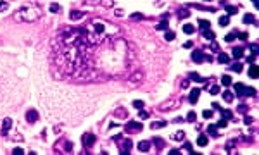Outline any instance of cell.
I'll use <instances>...</instances> for the list:
<instances>
[{
	"label": "cell",
	"instance_id": "6da1fadb",
	"mask_svg": "<svg viewBox=\"0 0 259 155\" xmlns=\"http://www.w3.org/2000/svg\"><path fill=\"white\" fill-rule=\"evenodd\" d=\"M93 48L95 47L86 41L83 29H62L52 43L54 62L61 76L74 79H88L95 76V67L90 57L93 55Z\"/></svg>",
	"mask_w": 259,
	"mask_h": 155
},
{
	"label": "cell",
	"instance_id": "7a4b0ae2",
	"mask_svg": "<svg viewBox=\"0 0 259 155\" xmlns=\"http://www.w3.org/2000/svg\"><path fill=\"white\" fill-rule=\"evenodd\" d=\"M83 33H85L86 41L90 45L97 47V45H102L112 38H118L119 29H118V26H114L104 19H93L83 28Z\"/></svg>",
	"mask_w": 259,
	"mask_h": 155
},
{
	"label": "cell",
	"instance_id": "3957f363",
	"mask_svg": "<svg viewBox=\"0 0 259 155\" xmlns=\"http://www.w3.org/2000/svg\"><path fill=\"white\" fill-rule=\"evenodd\" d=\"M41 9L36 5V3H26L22 5L17 12H16V21L19 22H33V21H38L41 17Z\"/></svg>",
	"mask_w": 259,
	"mask_h": 155
},
{
	"label": "cell",
	"instance_id": "277c9868",
	"mask_svg": "<svg viewBox=\"0 0 259 155\" xmlns=\"http://www.w3.org/2000/svg\"><path fill=\"white\" fill-rule=\"evenodd\" d=\"M81 143H83V147H85V148H92V147H93V143H95V136H93L92 133H86V135H83Z\"/></svg>",
	"mask_w": 259,
	"mask_h": 155
},
{
	"label": "cell",
	"instance_id": "5b68a950",
	"mask_svg": "<svg viewBox=\"0 0 259 155\" xmlns=\"http://www.w3.org/2000/svg\"><path fill=\"white\" fill-rule=\"evenodd\" d=\"M192 60H194V62H197V64L204 62V60H206L204 52H202V50H194V53H192Z\"/></svg>",
	"mask_w": 259,
	"mask_h": 155
},
{
	"label": "cell",
	"instance_id": "8992f818",
	"mask_svg": "<svg viewBox=\"0 0 259 155\" xmlns=\"http://www.w3.org/2000/svg\"><path fill=\"white\" fill-rule=\"evenodd\" d=\"M126 131H131V133H137V131H142V124L137 123V121H130L126 124Z\"/></svg>",
	"mask_w": 259,
	"mask_h": 155
},
{
	"label": "cell",
	"instance_id": "52a82bcc",
	"mask_svg": "<svg viewBox=\"0 0 259 155\" xmlns=\"http://www.w3.org/2000/svg\"><path fill=\"white\" fill-rule=\"evenodd\" d=\"M10 128H12V119L5 117V119H3V124H2V136H7V133H9Z\"/></svg>",
	"mask_w": 259,
	"mask_h": 155
},
{
	"label": "cell",
	"instance_id": "ba28073f",
	"mask_svg": "<svg viewBox=\"0 0 259 155\" xmlns=\"http://www.w3.org/2000/svg\"><path fill=\"white\" fill-rule=\"evenodd\" d=\"M38 117H40V116H38V112H36V110H28V112H26V121H28V123H31V124H33V123H36V121H38Z\"/></svg>",
	"mask_w": 259,
	"mask_h": 155
},
{
	"label": "cell",
	"instance_id": "9c48e42d",
	"mask_svg": "<svg viewBox=\"0 0 259 155\" xmlns=\"http://www.w3.org/2000/svg\"><path fill=\"white\" fill-rule=\"evenodd\" d=\"M235 93H237L239 98H245V86L242 83H237L235 85Z\"/></svg>",
	"mask_w": 259,
	"mask_h": 155
},
{
	"label": "cell",
	"instance_id": "30bf717a",
	"mask_svg": "<svg viewBox=\"0 0 259 155\" xmlns=\"http://www.w3.org/2000/svg\"><path fill=\"white\" fill-rule=\"evenodd\" d=\"M119 148H121V152H119V154L128 155V154H130V148H131V141H130V140H124V141L121 143V147H119Z\"/></svg>",
	"mask_w": 259,
	"mask_h": 155
},
{
	"label": "cell",
	"instance_id": "8fae6325",
	"mask_svg": "<svg viewBox=\"0 0 259 155\" xmlns=\"http://www.w3.org/2000/svg\"><path fill=\"white\" fill-rule=\"evenodd\" d=\"M199 95H201V90H199V88H194V90L190 91V97H188V100H190L192 104H197V100H199Z\"/></svg>",
	"mask_w": 259,
	"mask_h": 155
},
{
	"label": "cell",
	"instance_id": "7c38bea8",
	"mask_svg": "<svg viewBox=\"0 0 259 155\" xmlns=\"http://www.w3.org/2000/svg\"><path fill=\"white\" fill-rule=\"evenodd\" d=\"M81 17H83V12H81V10H73V12L69 14V19H71V21H80Z\"/></svg>",
	"mask_w": 259,
	"mask_h": 155
},
{
	"label": "cell",
	"instance_id": "4fadbf2b",
	"mask_svg": "<svg viewBox=\"0 0 259 155\" xmlns=\"http://www.w3.org/2000/svg\"><path fill=\"white\" fill-rule=\"evenodd\" d=\"M218 62H220V64H228V62H230V57H228L226 53L220 52V53H218Z\"/></svg>",
	"mask_w": 259,
	"mask_h": 155
},
{
	"label": "cell",
	"instance_id": "5bb4252c",
	"mask_svg": "<svg viewBox=\"0 0 259 155\" xmlns=\"http://www.w3.org/2000/svg\"><path fill=\"white\" fill-rule=\"evenodd\" d=\"M232 55H233L235 59H242V55H244V48L235 47V48H233V52H232Z\"/></svg>",
	"mask_w": 259,
	"mask_h": 155
},
{
	"label": "cell",
	"instance_id": "9a60e30c",
	"mask_svg": "<svg viewBox=\"0 0 259 155\" xmlns=\"http://www.w3.org/2000/svg\"><path fill=\"white\" fill-rule=\"evenodd\" d=\"M221 117L228 121V119H232V117H233V112H232L230 109H221Z\"/></svg>",
	"mask_w": 259,
	"mask_h": 155
},
{
	"label": "cell",
	"instance_id": "2e32d148",
	"mask_svg": "<svg viewBox=\"0 0 259 155\" xmlns=\"http://www.w3.org/2000/svg\"><path fill=\"white\" fill-rule=\"evenodd\" d=\"M249 76H251V78H254V79L258 78V76H259L258 66H251V67H249Z\"/></svg>",
	"mask_w": 259,
	"mask_h": 155
},
{
	"label": "cell",
	"instance_id": "e0dca14e",
	"mask_svg": "<svg viewBox=\"0 0 259 155\" xmlns=\"http://www.w3.org/2000/svg\"><path fill=\"white\" fill-rule=\"evenodd\" d=\"M225 7H226V16H233V14L239 12L237 5H225Z\"/></svg>",
	"mask_w": 259,
	"mask_h": 155
},
{
	"label": "cell",
	"instance_id": "ac0fdd59",
	"mask_svg": "<svg viewBox=\"0 0 259 155\" xmlns=\"http://www.w3.org/2000/svg\"><path fill=\"white\" fill-rule=\"evenodd\" d=\"M149 148H150V143H149V141H140V143H138V150H140V152H149Z\"/></svg>",
	"mask_w": 259,
	"mask_h": 155
},
{
	"label": "cell",
	"instance_id": "d6986e66",
	"mask_svg": "<svg viewBox=\"0 0 259 155\" xmlns=\"http://www.w3.org/2000/svg\"><path fill=\"white\" fill-rule=\"evenodd\" d=\"M197 145H199V147H206V145H207V136H206V135H201V136L197 138Z\"/></svg>",
	"mask_w": 259,
	"mask_h": 155
},
{
	"label": "cell",
	"instance_id": "ffe728a7",
	"mask_svg": "<svg viewBox=\"0 0 259 155\" xmlns=\"http://www.w3.org/2000/svg\"><path fill=\"white\" fill-rule=\"evenodd\" d=\"M152 143L157 147V150H161V148L164 147V140H162V138H159V136H157V138H154V140H152Z\"/></svg>",
	"mask_w": 259,
	"mask_h": 155
},
{
	"label": "cell",
	"instance_id": "44dd1931",
	"mask_svg": "<svg viewBox=\"0 0 259 155\" xmlns=\"http://www.w3.org/2000/svg\"><path fill=\"white\" fill-rule=\"evenodd\" d=\"M199 26H201V29H209V28H211V22L206 21V19H199Z\"/></svg>",
	"mask_w": 259,
	"mask_h": 155
},
{
	"label": "cell",
	"instance_id": "7402d4cb",
	"mask_svg": "<svg viewBox=\"0 0 259 155\" xmlns=\"http://www.w3.org/2000/svg\"><path fill=\"white\" fill-rule=\"evenodd\" d=\"M202 36L207 38V40H214V33L211 29H202Z\"/></svg>",
	"mask_w": 259,
	"mask_h": 155
},
{
	"label": "cell",
	"instance_id": "603a6c76",
	"mask_svg": "<svg viewBox=\"0 0 259 155\" xmlns=\"http://www.w3.org/2000/svg\"><path fill=\"white\" fill-rule=\"evenodd\" d=\"M164 126H166V123H164V121H156V123H152V124H150V128H152V129H161V128H164Z\"/></svg>",
	"mask_w": 259,
	"mask_h": 155
},
{
	"label": "cell",
	"instance_id": "cb8c5ba5",
	"mask_svg": "<svg viewBox=\"0 0 259 155\" xmlns=\"http://www.w3.org/2000/svg\"><path fill=\"white\" fill-rule=\"evenodd\" d=\"M223 100L228 102V104L233 102V93H232V91H225V93H223Z\"/></svg>",
	"mask_w": 259,
	"mask_h": 155
},
{
	"label": "cell",
	"instance_id": "d4e9b609",
	"mask_svg": "<svg viewBox=\"0 0 259 155\" xmlns=\"http://www.w3.org/2000/svg\"><path fill=\"white\" fill-rule=\"evenodd\" d=\"M183 31H185L187 35H192V33L195 31V28H194V24H185V26H183Z\"/></svg>",
	"mask_w": 259,
	"mask_h": 155
},
{
	"label": "cell",
	"instance_id": "484cf974",
	"mask_svg": "<svg viewBox=\"0 0 259 155\" xmlns=\"http://www.w3.org/2000/svg\"><path fill=\"white\" fill-rule=\"evenodd\" d=\"M228 22H230V17H228V16H221V17H220V26H228Z\"/></svg>",
	"mask_w": 259,
	"mask_h": 155
},
{
	"label": "cell",
	"instance_id": "4316f807",
	"mask_svg": "<svg viewBox=\"0 0 259 155\" xmlns=\"http://www.w3.org/2000/svg\"><path fill=\"white\" fill-rule=\"evenodd\" d=\"M190 79H194V81H199V83H204L206 79H202L197 72H190Z\"/></svg>",
	"mask_w": 259,
	"mask_h": 155
},
{
	"label": "cell",
	"instance_id": "83f0119b",
	"mask_svg": "<svg viewBox=\"0 0 259 155\" xmlns=\"http://www.w3.org/2000/svg\"><path fill=\"white\" fill-rule=\"evenodd\" d=\"M183 138H185V133H183V131H178V133L173 135V140H176V141H182Z\"/></svg>",
	"mask_w": 259,
	"mask_h": 155
},
{
	"label": "cell",
	"instance_id": "f1b7e54d",
	"mask_svg": "<svg viewBox=\"0 0 259 155\" xmlns=\"http://www.w3.org/2000/svg\"><path fill=\"white\" fill-rule=\"evenodd\" d=\"M244 22H245V24L254 22V16H252V14H245V16H244Z\"/></svg>",
	"mask_w": 259,
	"mask_h": 155
},
{
	"label": "cell",
	"instance_id": "f546056e",
	"mask_svg": "<svg viewBox=\"0 0 259 155\" xmlns=\"http://www.w3.org/2000/svg\"><path fill=\"white\" fill-rule=\"evenodd\" d=\"M221 85L230 86V85H232V78H230V76H223V78H221Z\"/></svg>",
	"mask_w": 259,
	"mask_h": 155
},
{
	"label": "cell",
	"instance_id": "4dcf8cb0",
	"mask_svg": "<svg viewBox=\"0 0 259 155\" xmlns=\"http://www.w3.org/2000/svg\"><path fill=\"white\" fill-rule=\"evenodd\" d=\"M164 38H166V41H173V40H175V33H173V31H166Z\"/></svg>",
	"mask_w": 259,
	"mask_h": 155
},
{
	"label": "cell",
	"instance_id": "1f68e13d",
	"mask_svg": "<svg viewBox=\"0 0 259 155\" xmlns=\"http://www.w3.org/2000/svg\"><path fill=\"white\" fill-rule=\"evenodd\" d=\"M195 119H197V114H195V112H188L187 121H188V123H195Z\"/></svg>",
	"mask_w": 259,
	"mask_h": 155
},
{
	"label": "cell",
	"instance_id": "d6a6232c",
	"mask_svg": "<svg viewBox=\"0 0 259 155\" xmlns=\"http://www.w3.org/2000/svg\"><path fill=\"white\" fill-rule=\"evenodd\" d=\"M178 16H180V17H182V19H185V17H188V16H190V12H188V10H187V9H182V10H180V12H178Z\"/></svg>",
	"mask_w": 259,
	"mask_h": 155
},
{
	"label": "cell",
	"instance_id": "836d02e7",
	"mask_svg": "<svg viewBox=\"0 0 259 155\" xmlns=\"http://www.w3.org/2000/svg\"><path fill=\"white\" fill-rule=\"evenodd\" d=\"M156 29H159V31H164V29H168V21H162L161 24H157V28Z\"/></svg>",
	"mask_w": 259,
	"mask_h": 155
},
{
	"label": "cell",
	"instance_id": "e575fe53",
	"mask_svg": "<svg viewBox=\"0 0 259 155\" xmlns=\"http://www.w3.org/2000/svg\"><path fill=\"white\" fill-rule=\"evenodd\" d=\"M256 95V90L254 88H247L245 86V97H254Z\"/></svg>",
	"mask_w": 259,
	"mask_h": 155
},
{
	"label": "cell",
	"instance_id": "d590c367",
	"mask_svg": "<svg viewBox=\"0 0 259 155\" xmlns=\"http://www.w3.org/2000/svg\"><path fill=\"white\" fill-rule=\"evenodd\" d=\"M207 133H209V135H213V136H218V131H216V124H214V126H209V128H207Z\"/></svg>",
	"mask_w": 259,
	"mask_h": 155
},
{
	"label": "cell",
	"instance_id": "8d00e7d4",
	"mask_svg": "<svg viewBox=\"0 0 259 155\" xmlns=\"http://www.w3.org/2000/svg\"><path fill=\"white\" fill-rule=\"evenodd\" d=\"M232 71H235V72H242V64H239V62H237V64H233V66H232Z\"/></svg>",
	"mask_w": 259,
	"mask_h": 155
},
{
	"label": "cell",
	"instance_id": "74e56055",
	"mask_svg": "<svg viewBox=\"0 0 259 155\" xmlns=\"http://www.w3.org/2000/svg\"><path fill=\"white\" fill-rule=\"evenodd\" d=\"M100 5H104V7H112L114 2H112V0H100Z\"/></svg>",
	"mask_w": 259,
	"mask_h": 155
},
{
	"label": "cell",
	"instance_id": "f35d334b",
	"mask_svg": "<svg viewBox=\"0 0 259 155\" xmlns=\"http://www.w3.org/2000/svg\"><path fill=\"white\" fill-rule=\"evenodd\" d=\"M235 36H237V33H230V35H226V36H225V41H233V40H235Z\"/></svg>",
	"mask_w": 259,
	"mask_h": 155
},
{
	"label": "cell",
	"instance_id": "ab89813d",
	"mask_svg": "<svg viewBox=\"0 0 259 155\" xmlns=\"http://www.w3.org/2000/svg\"><path fill=\"white\" fill-rule=\"evenodd\" d=\"M237 110H239L240 114H247V112H249V107H247V105H240Z\"/></svg>",
	"mask_w": 259,
	"mask_h": 155
},
{
	"label": "cell",
	"instance_id": "60d3db41",
	"mask_svg": "<svg viewBox=\"0 0 259 155\" xmlns=\"http://www.w3.org/2000/svg\"><path fill=\"white\" fill-rule=\"evenodd\" d=\"M138 117H140V119H149V112H147V110H140V112H138Z\"/></svg>",
	"mask_w": 259,
	"mask_h": 155
},
{
	"label": "cell",
	"instance_id": "b9f144b4",
	"mask_svg": "<svg viewBox=\"0 0 259 155\" xmlns=\"http://www.w3.org/2000/svg\"><path fill=\"white\" fill-rule=\"evenodd\" d=\"M133 107H135V109H142V107H143V102H142V100H135V102H133Z\"/></svg>",
	"mask_w": 259,
	"mask_h": 155
},
{
	"label": "cell",
	"instance_id": "7bdbcfd3",
	"mask_svg": "<svg viewBox=\"0 0 259 155\" xmlns=\"http://www.w3.org/2000/svg\"><path fill=\"white\" fill-rule=\"evenodd\" d=\"M216 128H226V119H223V117H221V119H220V123L216 124Z\"/></svg>",
	"mask_w": 259,
	"mask_h": 155
},
{
	"label": "cell",
	"instance_id": "ee69618b",
	"mask_svg": "<svg viewBox=\"0 0 259 155\" xmlns=\"http://www.w3.org/2000/svg\"><path fill=\"white\" fill-rule=\"evenodd\" d=\"M48 9H50V12H59V9H61V7H59L57 3H52V5H50Z\"/></svg>",
	"mask_w": 259,
	"mask_h": 155
},
{
	"label": "cell",
	"instance_id": "f6af8a7d",
	"mask_svg": "<svg viewBox=\"0 0 259 155\" xmlns=\"http://www.w3.org/2000/svg\"><path fill=\"white\" fill-rule=\"evenodd\" d=\"M209 48H211V50H214V52H218V48H220V45H218L216 41H211V45H209Z\"/></svg>",
	"mask_w": 259,
	"mask_h": 155
},
{
	"label": "cell",
	"instance_id": "bcb514c9",
	"mask_svg": "<svg viewBox=\"0 0 259 155\" xmlns=\"http://www.w3.org/2000/svg\"><path fill=\"white\" fill-rule=\"evenodd\" d=\"M202 116H204L206 119H211V117H213V110H204V112H202Z\"/></svg>",
	"mask_w": 259,
	"mask_h": 155
},
{
	"label": "cell",
	"instance_id": "7dc6e473",
	"mask_svg": "<svg viewBox=\"0 0 259 155\" xmlns=\"http://www.w3.org/2000/svg\"><path fill=\"white\" fill-rule=\"evenodd\" d=\"M251 50H252V55H258V43H252V45H251Z\"/></svg>",
	"mask_w": 259,
	"mask_h": 155
},
{
	"label": "cell",
	"instance_id": "c3c4849f",
	"mask_svg": "<svg viewBox=\"0 0 259 155\" xmlns=\"http://www.w3.org/2000/svg\"><path fill=\"white\" fill-rule=\"evenodd\" d=\"M211 93H213V95H216V93H220V86H218V85H214V86H211Z\"/></svg>",
	"mask_w": 259,
	"mask_h": 155
},
{
	"label": "cell",
	"instance_id": "681fc988",
	"mask_svg": "<svg viewBox=\"0 0 259 155\" xmlns=\"http://www.w3.org/2000/svg\"><path fill=\"white\" fill-rule=\"evenodd\" d=\"M7 7H9V5H7V2H3V0H2V2H0V12L7 10Z\"/></svg>",
	"mask_w": 259,
	"mask_h": 155
},
{
	"label": "cell",
	"instance_id": "f907efd6",
	"mask_svg": "<svg viewBox=\"0 0 259 155\" xmlns=\"http://www.w3.org/2000/svg\"><path fill=\"white\" fill-rule=\"evenodd\" d=\"M12 154H14V155H22V154H24V150H22V148H14V150H12Z\"/></svg>",
	"mask_w": 259,
	"mask_h": 155
},
{
	"label": "cell",
	"instance_id": "816d5d0a",
	"mask_svg": "<svg viewBox=\"0 0 259 155\" xmlns=\"http://www.w3.org/2000/svg\"><path fill=\"white\" fill-rule=\"evenodd\" d=\"M183 47H185V48H192V47H194V41H185Z\"/></svg>",
	"mask_w": 259,
	"mask_h": 155
},
{
	"label": "cell",
	"instance_id": "f5cc1de1",
	"mask_svg": "<svg viewBox=\"0 0 259 155\" xmlns=\"http://www.w3.org/2000/svg\"><path fill=\"white\" fill-rule=\"evenodd\" d=\"M244 123H245V124H251V123H252V117H251V116H245Z\"/></svg>",
	"mask_w": 259,
	"mask_h": 155
},
{
	"label": "cell",
	"instance_id": "db71d44e",
	"mask_svg": "<svg viewBox=\"0 0 259 155\" xmlns=\"http://www.w3.org/2000/svg\"><path fill=\"white\" fill-rule=\"evenodd\" d=\"M239 38L240 40H247V33H239Z\"/></svg>",
	"mask_w": 259,
	"mask_h": 155
},
{
	"label": "cell",
	"instance_id": "11a10c76",
	"mask_svg": "<svg viewBox=\"0 0 259 155\" xmlns=\"http://www.w3.org/2000/svg\"><path fill=\"white\" fill-rule=\"evenodd\" d=\"M188 85H190V81H188V79H185V81L182 83V88H188Z\"/></svg>",
	"mask_w": 259,
	"mask_h": 155
},
{
	"label": "cell",
	"instance_id": "9f6ffc18",
	"mask_svg": "<svg viewBox=\"0 0 259 155\" xmlns=\"http://www.w3.org/2000/svg\"><path fill=\"white\" fill-rule=\"evenodd\" d=\"M254 59H256V55H251V57H247V62H249V64H252V62H254Z\"/></svg>",
	"mask_w": 259,
	"mask_h": 155
},
{
	"label": "cell",
	"instance_id": "6f0895ef",
	"mask_svg": "<svg viewBox=\"0 0 259 155\" xmlns=\"http://www.w3.org/2000/svg\"><path fill=\"white\" fill-rule=\"evenodd\" d=\"M131 17H133V19H142V17H143V16H142V14H133V16H131Z\"/></svg>",
	"mask_w": 259,
	"mask_h": 155
},
{
	"label": "cell",
	"instance_id": "680465c9",
	"mask_svg": "<svg viewBox=\"0 0 259 155\" xmlns=\"http://www.w3.org/2000/svg\"><path fill=\"white\" fill-rule=\"evenodd\" d=\"M116 16H118V17H121V16H123V10H119V9H118V10H116Z\"/></svg>",
	"mask_w": 259,
	"mask_h": 155
},
{
	"label": "cell",
	"instance_id": "91938a15",
	"mask_svg": "<svg viewBox=\"0 0 259 155\" xmlns=\"http://www.w3.org/2000/svg\"><path fill=\"white\" fill-rule=\"evenodd\" d=\"M169 154H171V155H178V154H180V150H171Z\"/></svg>",
	"mask_w": 259,
	"mask_h": 155
},
{
	"label": "cell",
	"instance_id": "94428289",
	"mask_svg": "<svg viewBox=\"0 0 259 155\" xmlns=\"http://www.w3.org/2000/svg\"><path fill=\"white\" fill-rule=\"evenodd\" d=\"M252 2H254V5H256V7H258V0H252Z\"/></svg>",
	"mask_w": 259,
	"mask_h": 155
},
{
	"label": "cell",
	"instance_id": "6125c7cd",
	"mask_svg": "<svg viewBox=\"0 0 259 155\" xmlns=\"http://www.w3.org/2000/svg\"><path fill=\"white\" fill-rule=\"evenodd\" d=\"M206 2H209V0H206Z\"/></svg>",
	"mask_w": 259,
	"mask_h": 155
}]
</instances>
